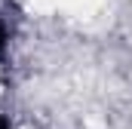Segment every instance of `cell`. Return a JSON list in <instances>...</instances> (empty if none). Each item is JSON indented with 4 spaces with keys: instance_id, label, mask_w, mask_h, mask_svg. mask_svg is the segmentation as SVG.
<instances>
[{
    "instance_id": "6da1fadb",
    "label": "cell",
    "mask_w": 132,
    "mask_h": 129,
    "mask_svg": "<svg viewBox=\"0 0 132 129\" xmlns=\"http://www.w3.org/2000/svg\"><path fill=\"white\" fill-rule=\"evenodd\" d=\"M108 0H28V9L34 12H62V15H95Z\"/></svg>"
},
{
    "instance_id": "7a4b0ae2",
    "label": "cell",
    "mask_w": 132,
    "mask_h": 129,
    "mask_svg": "<svg viewBox=\"0 0 132 129\" xmlns=\"http://www.w3.org/2000/svg\"><path fill=\"white\" fill-rule=\"evenodd\" d=\"M0 92H3V77H0Z\"/></svg>"
},
{
    "instance_id": "3957f363",
    "label": "cell",
    "mask_w": 132,
    "mask_h": 129,
    "mask_svg": "<svg viewBox=\"0 0 132 129\" xmlns=\"http://www.w3.org/2000/svg\"><path fill=\"white\" fill-rule=\"evenodd\" d=\"M19 129H34V126H19Z\"/></svg>"
}]
</instances>
